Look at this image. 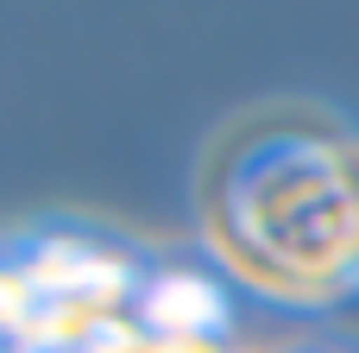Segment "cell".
<instances>
[{"instance_id":"obj_1","label":"cell","mask_w":359,"mask_h":353,"mask_svg":"<svg viewBox=\"0 0 359 353\" xmlns=\"http://www.w3.org/2000/svg\"><path fill=\"white\" fill-rule=\"evenodd\" d=\"M246 145L221 177V221L246 265L278 278H328L359 253V158L316 133L290 126Z\"/></svg>"}]
</instances>
